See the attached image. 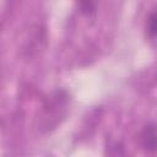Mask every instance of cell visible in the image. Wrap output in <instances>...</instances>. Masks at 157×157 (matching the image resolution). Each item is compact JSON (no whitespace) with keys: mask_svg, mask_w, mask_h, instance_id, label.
Segmentation results:
<instances>
[{"mask_svg":"<svg viewBox=\"0 0 157 157\" xmlns=\"http://www.w3.org/2000/svg\"><path fill=\"white\" fill-rule=\"evenodd\" d=\"M140 142L145 151L156 152L157 151V128L152 124L146 125L140 134Z\"/></svg>","mask_w":157,"mask_h":157,"instance_id":"cell-1","label":"cell"},{"mask_svg":"<svg viewBox=\"0 0 157 157\" xmlns=\"http://www.w3.org/2000/svg\"><path fill=\"white\" fill-rule=\"evenodd\" d=\"M146 32L151 39L157 38V7L150 13L146 22Z\"/></svg>","mask_w":157,"mask_h":157,"instance_id":"cell-2","label":"cell"},{"mask_svg":"<svg viewBox=\"0 0 157 157\" xmlns=\"http://www.w3.org/2000/svg\"><path fill=\"white\" fill-rule=\"evenodd\" d=\"M80 9L86 15H92L96 10V0H77Z\"/></svg>","mask_w":157,"mask_h":157,"instance_id":"cell-3","label":"cell"}]
</instances>
